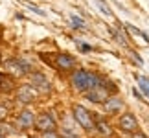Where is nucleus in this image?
Returning <instances> with one entry per match:
<instances>
[{"label":"nucleus","mask_w":149,"mask_h":138,"mask_svg":"<svg viewBox=\"0 0 149 138\" xmlns=\"http://www.w3.org/2000/svg\"><path fill=\"white\" fill-rule=\"evenodd\" d=\"M101 76L94 72H88V70H74L72 76H70V85L72 89L79 92V94H87L88 90H92L96 87L101 85Z\"/></svg>","instance_id":"f257e3e1"},{"label":"nucleus","mask_w":149,"mask_h":138,"mask_svg":"<svg viewBox=\"0 0 149 138\" xmlns=\"http://www.w3.org/2000/svg\"><path fill=\"white\" fill-rule=\"evenodd\" d=\"M72 118L85 133H94V125H96V116L94 112H90L85 105L74 103L72 105Z\"/></svg>","instance_id":"f03ea898"},{"label":"nucleus","mask_w":149,"mask_h":138,"mask_svg":"<svg viewBox=\"0 0 149 138\" xmlns=\"http://www.w3.org/2000/svg\"><path fill=\"white\" fill-rule=\"evenodd\" d=\"M4 68H6V74L9 76H17V77H24V76H30L33 72L31 70V65L24 59H8L4 63Z\"/></svg>","instance_id":"7ed1b4c3"},{"label":"nucleus","mask_w":149,"mask_h":138,"mask_svg":"<svg viewBox=\"0 0 149 138\" xmlns=\"http://www.w3.org/2000/svg\"><path fill=\"white\" fill-rule=\"evenodd\" d=\"M118 129L122 131V133L125 135H134L136 131H140V123H138V118L134 116L133 112H123V114H120V118H118Z\"/></svg>","instance_id":"20e7f679"},{"label":"nucleus","mask_w":149,"mask_h":138,"mask_svg":"<svg viewBox=\"0 0 149 138\" xmlns=\"http://www.w3.org/2000/svg\"><path fill=\"white\" fill-rule=\"evenodd\" d=\"M35 131L37 133H46V131H57V120L52 112L48 111H42L37 114L35 118Z\"/></svg>","instance_id":"39448f33"},{"label":"nucleus","mask_w":149,"mask_h":138,"mask_svg":"<svg viewBox=\"0 0 149 138\" xmlns=\"http://www.w3.org/2000/svg\"><path fill=\"white\" fill-rule=\"evenodd\" d=\"M37 98H39V92L31 85H20L15 90V100L22 105H31V103L37 101Z\"/></svg>","instance_id":"423d86ee"},{"label":"nucleus","mask_w":149,"mask_h":138,"mask_svg":"<svg viewBox=\"0 0 149 138\" xmlns=\"http://www.w3.org/2000/svg\"><path fill=\"white\" fill-rule=\"evenodd\" d=\"M30 79H31V87L35 89L39 94H50L52 92V83L48 81V77L41 72H31L30 74Z\"/></svg>","instance_id":"0eeeda50"},{"label":"nucleus","mask_w":149,"mask_h":138,"mask_svg":"<svg viewBox=\"0 0 149 138\" xmlns=\"http://www.w3.org/2000/svg\"><path fill=\"white\" fill-rule=\"evenodd\" d=\"M35 112L31 111V109H22V111L17 114L15 122H17V127L20 131H26V129H31L33 125H35Z\"/></svg>","instance_id":"6e6552de"},{"label":"nucleus","mask_w":149,"mask_h":138,"mask_svg":"<svg viewBox=\"0 0 149 138\" xmlns=\"http://www.w3.org/2000/svg\"><path fill=\"white\" fill-rule=\"evenodd\" d=\"M83 96H85V100L90 101V103H98V105H103V103H105L112 94H111V92H109L105 87H103V85H100V87L88 90L87 94H83Z\"/></svg>","instance_id":"1a4fd4ad"},{"label":"nucleus","mask_w":149,"mask_h":138,"mask_svg":"<svg viewBox=\"0 0 149 138\" xmlns=\"http://www.w3.org/2000/svg\"><path fill=\"white\" fill-rule=\"evenodd\" d=\"M101 107H103V111L107 114H122L123 109H125V101L120 96H111Z\"/></svg>","instance_id":"9d476101"},{"label":"nucleus","mask_w":149,"mask_h":138,"mask_svg":"<svg viewBox=\"0 0 149 138\" xmlns=\"http://www.w3.org/2000/svg\"><path fill=\"white\" fill-rule=\"evenodd\" d=\"M94 133L100 138H111L114 135L112 125L107 122L105 118H96V125H94Z\"/></svg>","instance_id":"9b49d317"},{"label":"nucleus","mask_w":149,"mask_h":138,"mask_svg":"<svg viewBox=\"0 0 149 138\" xmlns=\"http://www.w3.org/2000/svg\"><path fill=\"white\" fill-rule=\"evenodd\" d=\"M15 90H17L15 77L6 72H0V94H11Z\"/></svg>","instance_id":"f8f14e48"},{"label":"nucleus","mask_w":149,"mask_h":138,"mask_svg":"<svg viewBox=\"0 0 149 138\" xmlns=\"http://www.w3.org/2000/svg\"><path fill=\"white\" fill-rule=\"evenodd\" d=\"M55 66L59 70H72L76 66V59L68 54H57L55 55Z\"/></svg>","instance_id":"ddd939ff"},{"label":"nucleus","mask_w":149,"mask_h":138,"mask_svg":"<svg viewBox=\"0 0 149 138\" xmlns=\"http://www.w3.org/2000/svg\"><path fill=\"white\" fill-rule=\"evenodd\" d=\"M136 79H138V85L142 92H144L146 96H149V77H142V76H136Z\"/></svg>","instance_id":"4468645a"},{"label":"nucleus","mask_w":149,"mask_h":138,"mask_svg":"<svg viewBox=\"0 0 149 138\" xmlns=\"http://www.w3.org/2000/svg\"><path fill=\"white\" fill-rule=\"evenodd\" d=\"M96 6L100 8V11H101L103 15H107V17L112 15V11H111V8H109V4L105 2V0H96Z\"/></svg>","instance_id":"2eb2a0df"},{"label":"nucleus","mask_w":149,"mask_h":138,"mask_svg":"<svg viewBox=\"0 0 149 138\" xmlns=\"http://www.w3.org/2000/svg\"><path fill=\"white\" fill-rule=\"evenodd\" d=\"M9 114H11V109L8 105H4V103H0V123H4L9 118Z\"/></svg>","instance_id":"dca6fc26"},{"label":"nucleus","mask_w":149,"mask_h":138,"mask_svg":"<svg viewBox=\"0 0 149 138\" xmlns=\"http://www.w3.org/2000/svg\"><path fill=\"white\" fill-rule=\"evenodd\" d=\"M39 138H63L59 135V131H46V133H41Z\"/></svg>","instance_id":"f3484780"},{"label":"nucleus","mask_w":149,"mask_h":138,"mask_svg":"<svg viewBox=\"0 0 149 138\" xmlns=\"http://www.w3.org/2000/svg\"><path fill=\"white\" fill-rule=\"evenodd\" d=\"M70 19H72L74 28H85V20H83V19H79V17H76V15H72Z\"/></svg>","instance_id":"a211bd4d"},{"label":"nucleus","mask_w":149,"mask_h":138,"mask_svg":"<svg viewBox=\"0 0 149 138\" xmlns=\"http://www.w3.org/2000/svg\"><path fill=\"white\" fill-rule=\"evenodd\" d=\"M26 6H28V8H30V9H33V11H35V13H39L41 17H44V15H46V13H44V11H42L41 8H37V6H33V4H30V2H28Z\"/></svg>","instance_id":"6ab92c4d"},{"label":"nucleus","mask_w":149,"mask_h":138,"mask_svg":"<svg viewBox=\"0 0 149 138\" xmlns=\"http://www.w3.org/2000/svg\"><path fill=\"white\" fill-rule=\"evenodd\" d=\"M131 138H149V136L144 133V131H136L134 135H131Z\"/></svg>","instance_id":"aec40b11"},{"label":"nucleus","mask_w":149,"mask_h":138,"mask_svg":"<svg viewBox=\"0 0 149 138\" xmlns=\"http://www.w3.org/2000/svg\"><path fill=\"white\" fill-rule=\"evenodd\" d=\"M133 94H134V98H136V100H144V96H142V94H140V92L136 90V89H133Z\"/></svg>","instance_id":"412c9836"},{"label":"nucleus","mask_w":149,"mask_h":138,"mask_svg":"<svg viewBox=\"0 0 149 138\" xmlns=\"http://www.w3.org/2000/svg\"><path fill=\"white\" fill-rule=\"evenodd\" d=\"M79 48H81V52H90V50H92L88 44H79Z\"/></svg>","instance_id":"4be33fe9"},{"label":"nucleus","mask_w":149,"mask_h":138,"mask_svg":"<svg viewBox=\"0 0 149 138\" xmlns=\"http://www.w3.org/2000/svg\"><path fill=\"white\" fill-rule=\"evenodd\" d=\"M30 138H39V136H30Z\"/></svg>","instance_id":"5701e85b"},{"label":"nucleus","mask_w":149,"mask_h":138,"mask_svg":"<svg viewBox=\"0 0 149 138\" xmlns=\"http://www.w3.org/2000/svg\"><path fill=\"white\" fill-rule=\"evenodd\" d=\"M0 63H2V55H0Z\"/></svg>","instance_id":"b1692460"},{"label":"nucleus","mask_w":149,"mask_h":138,"mask_svg":"<svg viewBox=\"0 0 149 138\" xmlns=\"http://www.w3.org/2000/svg\"><path fill=\"white\" fill-rule=\"evenodd\" d=\"M0 138H6V136H0Z\"/></svg>","instance_id":"393cba45"},{"label":"nucleus","mask_w":149,"mask_h":138,"mask_svg":"<svg viewBox=\"0 0 149 138\" xmlns=\"http://www.w3.org/2000/svg\"><path fill=\"white\" fill-rule=\"evenodd\" d=\"M0 136H2V135H0Z\"/></svg>","instance_id":"a878e982"},{"label":"nucleus","mask_w":149,"mask_h":138,"mask_svg":"<svg viewBox=\"0 0 149 138\" xmlns=\"http://www.w3.org/2000/svg\"><path fill=\"white\" fill-rule=\"evenodd\" d=\"M63 138H65V136H63Z\"/></svg>","instance_id":"bb28decb"}]
</instances>
